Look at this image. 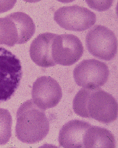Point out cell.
<instances>
[{
    "label": "cell",
    "mask_w": 118,
    "mask_h": 148,
    "mask_svg": "<svg viewBox=\"0 0 118 148\" xmlns=\"http://www.w3.org/2000/svg\"><path fill=\"white\" fill-rule=\"evenodd\" d=\"M109 70L108 65L97 59L83 60L73 70V77L80 87L87 89H97L108 82Z\"/></svg>",
    "instance_id": "obj_6"
},
{
    "label": "cell",
    "mask_w": 118,
    "mask_h": 148,
    "mask_svg": "<svg viewBox=\"0 0 118 148\" xmlns=\"http://www.w3.org/2000/svg\"><path fill=\"white\" fill-rule=\"evenodd\" d=\"M56 36V34L45 33L38 35L32 41L30 55L32 60L38 66L48 67L56 64L52 56V44Z\"/></svg>",
    "instance_id": "obj_10"
},
{
    "label": "cell",
    "mask_w": 118,
    "mask_h": 148,
    "mask_svg": "<svg viewBox=\"0 0 118 148\" xmlns=\"http://www.w3.org/2000/svg\"><path fill=\"white\" fill-rule=\"evenodd\" d=\"M86 44L89 52L99 59L109 61L117 53V41L115 33L102 25H96L88 32Z\"/></svg>",
    "instance_id": "obj_5"
},
{
    "label": "cell",
    "mask_w": 118,
    "mask_h": 148,
    "mask_svg": "<svg viewBox=\"0 0 118 148\" xmlns=\"http://www.w3.org/2000/svg\"><path fill=\"white\" fill-rule=\"evenodd\" d=\"M49 131V122L44 110L32 99L23 103L16 113V135L21 142L33 144L43 140Z\"/></svg>",
    "instance_id": "obj_2"
},
{
    "label": "cell",
    "mask_w": 118,
    "mask_h": 148,
    "mask_svg": "<svg viewBox=\"0 0 118 148\" xmlns=\"http://www.w3.org/2000/svg\"><path fill=\"white\" fill-rule=\"evenodd\" d=\"M16 1H0V13H3L11 10L15 5Z\"/></svg>",
    "instance_id": "obj_15"
},
{
    "label": "cell",
    "mask_w": 118,
    "mask_h": 148,
    "mask_svg": "<svg viewBox=\"0 0 118 148\" xmlns=\"http://www.w3.org/2000/svg\"><path fill=\"white\" fill-rule=\"evenodd\" d=\"M73 108L82 117L92 118L105 124L110 123L117 117L116 99L100 88L81 89L73 99Z\"/></svg>",
    "instance_id": "obj_1"
},
{
    "label": "cell",
    "mask_w": 118,
    "mask_h": 148,
    "mask_svg": "<svg viewBox=\"0 0 118 148\" xmlns=\"http://www.w3.org/2000/svg\"><path fill=\"white\" fill-rule=\"evenodd\" d=\"M84 48L82 41L73 34L55 36L52 44V56L56 64L71 66L81 58Z\"/></svg>",
    "instance_id": "obj_8"
},
{
    "label": "cell",
    "mask_w": 118,
    "mask_h": 148,
    "mask_svg": "<svg viewBox=\"0 0 118 148\" xmlns=\"http://www.w3.org/2000/svg\"><path fill=\"white\" fill-rule=\"evenodd\" d=\"M54 18L62 28L75 32H83L90 29L97 20L95 13L79 5L59 8L55 11Z\"/></svg>",
    "instance_id": "obj_7"
},
{
    "label": "cell",
    "mask_w": 118,
    "mask_h": 148,
    "mask_svg": "<svg viewBox=\"0 0 118 148\" xmlns=\"http://www.w3.org/2000/svg\"><path fill=\"white\" fill-rule=\"evenodd\" d=\"M32 94L34 103L45 111L59 103L62 97V91L56 80L44 76L38 78L33 83Z\"/></svg>",
    "instance_id": "obj_9"
},
{
    "label": "cell",
    "mask_w": 118,
    "mask_h": 148,
    "mask_svg": "<svg viewBox=\"0 0 118 148\" xmlns=\"http://www.w3.org/2000/svg\"><path fill=\"white\" fill-rule=\"evenodd\" d=\"M115 146L113 134L105 128L91 125L83 136V146L86 148H114Z\"/></svg>",
    "instance_id": "obj_12"
},
{
    "label": "cell",
    "mask_w": 118,
    "mask_h": 148,
    "mask_svg": "<svg viewBox=\"0 0 118 148\" xmlns=\"http://www.w3.org/2000/svg\"><path fill=\"white\" fill-rule=\"evenodd\" d=\"M36 31L33 19L24 12L12 13L0 18V45L13 47L29 41Z\"/></svg>",
    "instance_id": "obj_3"
},
{
    "label": "cell",
    "mask_w": 118,
    "mask_h": 148,
    "mask_svg": "<svg viewBox=\"0 0 118 148\" xmlns=\"http://www.w3.org/2000/svg\"><path fill=\"white\" fill-rule=\"evenodd\" d=\"M91 125L84 121L72 120L61 128L59 134V143L66 148H79L83 146V136Z\"/></svg>",
    "instance_id": "obj_11"
},
{
    "label": "cell",
    "mask_w": 118,
    "mask_h": 148,
    "mask_svg": "<svg viewBox=\"0 0 118 148\" xmlns=\"http://www.w3.org/2000/svg\"><path fill=\"white\" fill-rule=\"evenodd\" d=\"M113 1H88L86 3L91 8L98 11H105L108 10L112 5Z\"/></svg>",
    "instance_id": "obj_14"
},
{
    "label": "cell",
    "mask_w": 118,
    "mask_h": 148,
    "mask_svg": "<svg viewBox=\"0 0 118 148\" xmlns=\"http://www.w3.org/2000/svg\"><path fill=\"white\" fill-rule=\"evenodd\" d=\"M12 118L10 112L0 108V145L7 143L11 137Z\"/></svg>",
    "instance_id": "obj_13"
},
{
    "label": "cell",
    "mask_w": 118,
    "mask_h": 148,
    "mask_svg": "<svg viewBox=\"0 0 118 148\" xmlns=\"http://www.w3.org/2000/svg\"><path fill=\"white\" fill-rule=\"evenodd\" d=\"M22 75L19 59L9 50L0 47V103L8 101L14 95Z\"/></svg>",
    "instance_id": "obj_4"
}]
</instances>
